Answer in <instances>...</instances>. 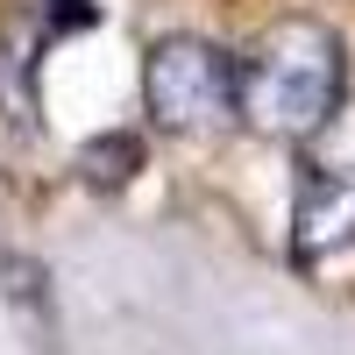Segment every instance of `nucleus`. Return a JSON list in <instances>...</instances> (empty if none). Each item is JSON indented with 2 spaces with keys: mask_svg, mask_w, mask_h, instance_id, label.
Masks as SVG:
<instances>
[{
  "mask_svg": "<svg viewBox=\"0 0 355 355\" xmlns=\"http://www.w3.org/2000/svg\"><path fill=\"white\" fill-rule=\"evenodd\" d=\"M341 107V36L313 15H284L234 64V121L263 142H313Z\"/></svg>",
  "mask_w": 355,
  "mask_h": 355,
  "instance_id": "nucleus-1",
  "label": "nucleus"
},
{
  "mask_svg": "<svg viewBox=\"0 0 355 355\" xmlns=\"http://www.w3.org/2000/svg\"><path fill=\"white\" fill-rule=\"evenodd\" d=\"M142 107L171 135H214L234 121V57L199 36H164L142 57Z\"/></svg>",
  "mask_w": 355,
  "mask_h": 355,
  "instance_id": "nucleus-2",
  "label": "nucleus"
},
{
  "mask_svg": "<svg viewBox=\"0 0 355 355\" xmlns=\"http://www.w3.org/2000/svg\"><path fill=\"white\" fill-rule=\"evenodd\" d=\"M291 256L299 263H334L355 256V171L313 164L291 199Z\"/></svg>",
  "mask_w": 355,
  "mask_h": 355,
  "instance_id": "nucleus-3",
  "label": "nucleus"
},
{
  "mask_svg": "<svg viewBox=\"0 0 355 355\" xmlns=\"http://www.w3.org/2000/svg\"><path fill=\"white\" fill-rule=\"evenodd\" d=\"M36 21H8L0 28V114H15L28 128L36 121Z\"/></svg>",
  "mask_w": 355,
  "mask_h": 355,
  "instance_id": "nucleus-4",
  "label": "nucleus"
},
{
  "mask_svg": "<svg viewBox=\"0 0 355 355\" xmlns=\"http://www.w3.org/2000/svg\"><path fill=\"white\" fill-rule=\"evenodd\" d=\"M135 171H142V142H135L128 128H121V135H93V142L78 150V178H85L93 192H121Z\"/></svg>",
  "mask_w": 355,
  "mask_h": 355,
  "instance_id": "nucleus-5",
  "label": "nucleus"
},
{
  "mask_svg": "<svg viewBox=\"0 0 355 355\" xmlns=\"http://www.w3.org/2000/svg\"><path fill=\"white\" fill-rule=\"evenodd\" d=\"M50 21H57V28H78V21H93V0H50Z\"/></svg>",
  "mask_w": 355,
  "mask_h": 355,
  "instance_id": "nucleus-6",
  "label": "nucleus"
}]
</instances>
